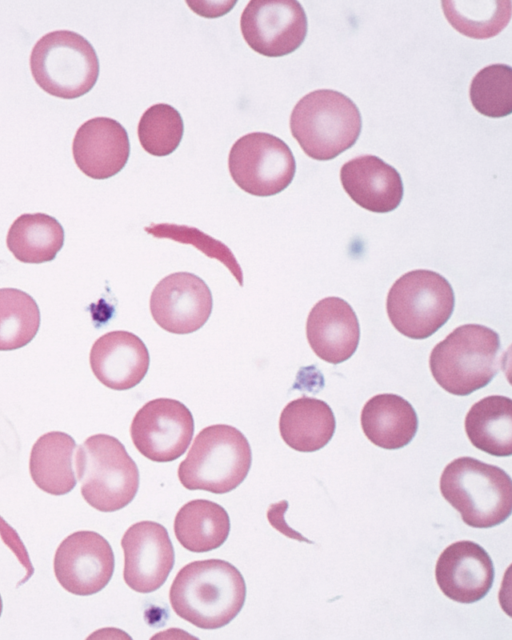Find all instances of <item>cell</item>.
<instances>
[{
    "label": "cell",
    "instance_id": "obj_1",
    "mask_svg": "<svg viewBox=\"0 0 512 640\" xmlns=\"http://www.w3.org/2000/svg\"><path fill=\"white\" fill-rule=\"evenodd\" d=\"M245 598L242 574L220 559L185 565L169 592L174 612L201 629H218L229 624L241 611Z\"/></svg>",
    "mask_w": 512,
    "mask_h": 640
},
{
    "label": "cell",
    "instance_id": "obj_2",
    "mask_svg": "<svg viewBox=\"0 0 512 640\" xmlns=\"http://www.w3.org/2000/svg\"><path fill=\"white\" fill-rule=\"evenodd\" d=\"M500 337L491 328L465 324L432 349L429 367L438 385L466 396L488 385L501 366Z\"/></svg>",
    "mask_w": 512,
    "mask_h": 640
},
{
    "label": "cell",
    "instance_id": "obj_3",
    "mask_svg": "<svg viewBox=\"0 0 512 640\" xmlns=\"http://www.w3.org/2000/svg\"><path fill=\"white\" fill-rule=\"evenodd\" d=\"M444 499L473 528H490L512 512V482L500 467L472 457L451 461L440 477Z\"/></svg>",
    "mask_w": 512,
    "mask_h": 640
},
{
    "label": "cell",
    "instance_id": "obj_4",
    "mask_svg": "<svg viewBox=\"0 0 512 640\" xmlns=\"http://www.w3.org/2000/svg\"><path fill=\"white\" fill-rule=\"evenodd\" d=\"M362 128L361 114L346 95L319 89L302 97L290 116L292 136L312 159L331 160L357 141Z\"/></svg>",
    "mask_w": 512,
    "mask_h": 640
},
{
    "label": "cell",
    "instance_id": "obj_5",
    "mask_svg": "<svg viewBox=\"0 0 512 640\" xmlns=\"http://www.w3.org/2000/svg\"><path fill=\"white\" fill-rule=\"evenodd\" d=\"M252 452L237 428L216 424L202 429L178 467V478L188 490L228 493L246 478Z\"/></svg>",
    "mask_w": 512,
    "mask_h": 640
},
{
    "label": "cell",
    "instance_id": "obj_6",
    "mask_svg": "<svg viewBox=\"0 0 512 640\" xmlns=\"http://www.w3.org/2000/svg\"><path fill=\"white\" fill-rule=\"evenodd\" d=\"M75 468L84 500L98 511L120 510L138 491V467L111 435L88 437L76 451Z\"/></svg>",
    "mask_w": 512,
    "mask_h": 640
},
{
    "label": "cell",
    "instance_id": "obj_7",
    "mask_svg": "<svg viewBox=\"0 0 512 640\" xmlns=\"http://www.w3.org/2000/svg\"><path fill=\"white\" fill-rule=\"evenodd\" d=\"M30 70L46 93L75 99L88 93L99 76V60L90 42L69 31H52L42 36L30 54Z\"/></svg>",
    "mask_w": 512,
    "mask_h": 640
},
{
    "label": "cell",
    "instance_id": "obj_8",
    "mask_svg": "<svg viewBox=\"0 0 512 640\" xmlns=\"http://www.w3.org/2000/svg\"><path fill=\"white\" fill-rule=\"evenodd\" d=\"M454 291L441 274L418 269L407 272L391 286L386 301L390 322L402 335L425 339L451 317Z\"/></svg>",
    "mask_w": 512,
    "mask_h": 640
},
{
    "label": "cell",
    "instance_id": "obj_9",
    "mask_svg": "<svg viewBox=\"0 0 512 640\" xmlns=\"http://www.w3.org/2000/svg\"><path fill=\"white\" fill-rule=\"evenodd\" d=\"M228 168L243 191L259 197L280 193L292 182L296 162L288 145L265 132L239 138L231 147Z\"/></svg>",
    "mask_w": 512,
    "mask_h": 640
},
{
    "label": "cell",
    "instance_id": "obj_10",
    "mask_svg": "<svg viewBox=\"0 0 512 640\" xmlns=\"http://www.w3.org/2000/svg\"><path fill=\"white\" fill-rule=\"evenodd\" d=\"M194 419L180 401L157 398L135 414L130 435L136 449L154 462H171L182 456L193 437Z\"/></svg>",
    "mask_w": 512,
    "mask_h": 640
},
{
    "label": "cell",
    "instance_id": "obj_11",
    "mask_svg": "<svg viewBox=\"0 0 512 640\" xmlns=\"http://www.w3.org/2000/svg\"><path fill=\"white\" fill-rule=\"evenodd\" d=\"M240 28L246 43L267 57L294 52L308 29L306 13L295 0H252L244 8Z\"/></svg>",
    "mask_w": 512,
    "mask_h": 640
},
{
    "label": "cell",
    "instance_id": "obj_12",
    "mask_svg": "<svg viewBox=\"0 0 512 640\" xmlns=\"http://www.w3.org/2000/svg\"><path fill=\"white\" fill-rule=\"evenodd\" d=\"M114 554L109 542L94 531H77L67 536L54 556V573L59 584L74 595L101 591L114 572Z\"/></svg>",
    "mask_w": 512,
    "mask_h": 640
},
{
    "label": "cell",
    "instance_id": "obj_13",
    "mask_svg": "<svg viewBox=\"0 0 512 640\" xmlns=\"http://www.w3.org/2000/svg\"><path fill=\"white\" fill-rule=\"evenodd\" d=\"M213 299L208 285L199 276L176 272L164 277L153 289L150 311L154 321L173 334L199 330L209 319Z\"/></svg>",
    "mask_w": 512,
    "mask_h": 640
},
{
    "label": "cell",
    "instance_id": "obj_14",
    "mask_svg": "<svg viewBox=\"0 0 512 640\" xmlns=\"http://www.w3.org/2000/svg\"><path fill=\"white\" fill-rule=\"evenodd\" d=\"M125 583L139 593L159 589L174 566V549L166 528L153 521L130 526L121 539Z\"/></svg>",
    "mask_w": 512,
    "mask_h": 640
},
{
    "label": "cell",
    "instance_id": "obj_15",
    "mask_svg": "<svg viewBox=\"0 0 512 640\" xmlns=\"http://www.w3.org/2000/svg\"><path fill=\"white\" fill-rule=\"evenodd\" d=\"M435 578L446 597L459 603H474L490 591L494 566L483 547L470 540H461L450 544L440 554Z\"/></svg>",
    "mask_w": 512,
    "mask_h": 640
},
{
    "label": "cell",
    "instance_id": "obj_16",
    "mask_svg": "<svg viewBox=\"0 0 512 640\" xmlns=\"http://www.w3.org/2000/svg\"><path fill=\"white\" fill-rule=\"evenodd\" d=\"M77 167L88 177L103 180L119 173L130 154L127 131L116 120L96 117L84 122L72 143Z\"/></svg>",
    "mask_w": 512,
    "mask_h": 640
},
{
    "label": "cell",
    "instance_id": "obj_17",
    "mask_svg": "<svg viewBox=\"0 0 512 640\" xmlns=\"http://www.w3.org/2000/svg\"><path fill=\"white\" fill-rule=\"evenodd\" d=\"M306 336L322 360L339 364L356 351L360 339L358 318L348 302L339 297L318 301L307 317Z\"/></svg>",
    "mask_w": 512,
    "mask_h": 640
},
{
    "label": "cell",
    "instance_id": "obj_18",
    "mask_svg": "<svg viewBox=\"0 0 512 640\" xmlns=\"http://www.w3.org/2000/svg\"><path fill=\"white\" fill-rule=\"evenodd\" d=\"M95 377L113 390L137 386L147 374L150 357L144 342L128 331H111L99 337L90 351Z\"/></svg>",
    "mask_w": 512,
    "mask_h": 640
},
{
    "label": "cell",
    "instance_id": "obj_19",
    "mask_svg": "<svg viewBox=\"0 0 512 640\" xmlns=\"http://www.w3.org/2000/svg\"><path fill=\"white\" fill-rule=\"evenodd\" d=\"M340 181L349 197L374 213H388L401 203L404 193L399 172L375 155H362L346 162Z\"/></svg>",
    "mask_w": 512,
    "mask_h": 640
},
{
    "label": "cell",
    "instance_id": "obj_20",
    "mask_svg": "<svg viewBox=\"0 0 512 640\" xmlns=\"http://www.w3.org/2000/svg\"><path fill=\"white\" fill-rule=\"evenodd\" d=\"M361 426L374 445L387 450L408 445L418 430L413 406L403 397L385 393L371 397L363 406Z\"/></svg>",
    "mask_w": 512,
    "mask_h": 640
},
{
    "label": "cell",
    "instance_id": "obj_21",
    "mask_svg": "<svg viewBox=\"0 0 512 640\" xmlns=\"http://www.w3.org/2000/svg\"><path fill=\"white\" fill-rule=\"evenodd\" d=\"M336 421L331 407L323 400L300 397L289 402L279 418L284 442L299 452H314L328 444Z\"/></svg>",
    "mask_w": 512,
    "mask_h": 640
},
{
    "label": "cell",
    "instance_id": "obj_22",
    "mask_svg": "<svg viewBox=\"0 0 512 640\" xmlns=\"http://www.w3.org/2000/svg\"><path fill=\"white\" fill-rule=\"evenodd\" d=\"M75 440L67 433L52 431L34 443L29 471L34 483L51 495H64L76 486L73 469Z\"/></svg>",
    "mask_w": 512,
    "mask_h": 640
},
{
    "label": "cell",
    "instance_id": "obj_23",
    "mask_svg": "<svg viewBox=\"0 0 512 640\" xmlns=\"http://www.w3.org/2000/svg\"><path fill=\"white\" fill-rule=\"evenodd\" d=\"M468 439L477 449L497 457L512 454V400L507 396L482 398L465 417Z\"/></svg>",
    "mask_w": 512,
    "mask_h": 640
},
{
    "label": "cell",
    "instance_id": "obj_24",
    "mask_svg": "<svg viewBox=\"0 0 512 640\" xmlns=\"http://www.w3.org/2000/svg\"><path fill=\"white\" fill-rule=\"evenodd\" d=\"M230 519L219 504L196 499L184 504L174 520V533L179 543L196 553L220 547L228 538Z\"/></svg>",
    "mask_w": 512,
    "mask_h": 640
},
{
    "label": "cell",
    "instance_id": "obj_25",
    "mask_svg": "<svg viewBox=\"0 0 512 640\" xmlns=\"http://www.w3.org/2000/svg\"><path fill=\"white\" fill-rule=\"evenodd\" d=\"M64 236V229L56 218L44 213H27L12 223L6 244L18 261L39 264L56 257L64 245Z\"/></svg>",
    "mask_w": 512,
    "mask_h": 640
},
{
    "label": "cell",
    "instance_id": "obj_26",
    "mask_svg": "<svg viewBox=\"0 0 512 640\" xmlns=\"http://www.w3.org/2000/svg\"><path fill=\"white\" fill-rule=\"evenodd\" d=\"M442 8L454 29L475 39L496 36L507 26L511 17V1H443Z\"/></svg>",
    "mask_w": 512,
    "mask_h": 640
},
{
    "label": "cell",
    "instance_id": "obj_27",
    "mask_svg": "<svg viewBox=\"0 0 512 640\" xmlns=\"http://www.w3.org/2000/svg\"><path fill=\"white\" fill-rule=\"evenodd\" d=\"M40 326V310L28 293L16 288L0 289V351L29 344Z\"/></svg>",
    "mask_w": 512,
    "mask_h": 640
},
{
    "label": "cell",
    "instance_id": "obj_28",
    "mask_svg": "<svg viewBox=\"0 0 512 640\" xmlns=\"http://www.w3.org/2000/svg\"><path fill=\"white\" fill-rule=\"evenodd\" d=\"M470 101L480 114L501 118L512 112V69L506 64H491L473 77Z\"/></svg>",
    "mask_w": 512,
    "mask_h": 640
},
{
    "label": "cell",
    "instance_id": "obj_29",
    "mask_svg": "<svg viewBox=\"0 0 512 640\" xmlns=\"http://www.w3.org/2000/svg\"><path fill=\"white\" fill-rule=\"evenodd\" d=\"M184 132L180 113L171 105L158 103L149 107L138 124L142 148L149 154L163 157L174 152Z\"/></svg>",
    "mask_w": 512,
    "mask_h": 640
},
{
    "label": "cell",
    "instance_id": "obj_30",
    "mask_svg": "<svg viewBox=\"0 0 512 640\" xmlns=\"http://www.w3.org/2000/svg\"><path fill=\"white\" fill-rule=\"evenodd\" d=\"M145 231L155 238H168L174 241L191 244L210 258L222 262L233 274L239 285L243 284L241 268L231 250L219 240L203 233L197 228L176 224H151Z\"/></svg>",
    "mask_w": 512,
    "mask_h": 640
},
{
    "label": "cell",
    "instance_id": "obj_31",
    "mask_svg": "<svg viewBox=\"0 0 512 640\" xmlns=\"http://www.w3.org/2000/svg\"><path fill=\"white\" fill-rule=\"evenodd\" d=\"M2 610H3V602H2L1 595H0V616L2 614Z\"/></svg>",
    "mask_w": 512,
    "mask_h": 640
}]
</instances>
